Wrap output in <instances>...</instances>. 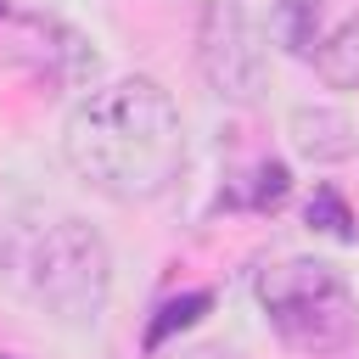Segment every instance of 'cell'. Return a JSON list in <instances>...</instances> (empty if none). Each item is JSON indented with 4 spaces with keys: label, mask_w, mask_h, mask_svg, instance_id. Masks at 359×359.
I'll list each match as a JSON object with an SVG mask.
<instances>
[{
    "label": "cell",
    "mask_w": 359,
    "mask_h": 359,
    "mask_svg": "<svg viewBox=\"0 0 359 359\" xmlns=\"http://www.w3.org/2000/svg\"><path fill=\"white\" fill-rule=\"evenodd\" d=\"M320 11H325V0H280V11H275L280 45L297 50V56H309V50H314V22H320Z\"/></svg>",
    "instance_id": "obj_8"
},
{
    "label": "cell",
    "mask_w": 359,
    "mask_h": 359,
    "mask_svg": "<svg viewBox=\"0 0 359 359\" xmlns=\"http://www.w3.org/2000/svg\"><path fill=\"white\" fill-rule=\"evenodd\" d=\"M196 62L224 101H258L269 84V50L258 22L236 0H208L202 6V34H196Z\"/></svg>",
    "instance_id": "obj_4"
},
{
    "label": "cell",
    "mask_w": 359,
    "mask_h": 359,
    "mask_svg": "<svg viewBox=\"0 0 359 359\" xmlns=\"http://www.w3.org/2000/svg\"><path fill=\"white\" fill-rule=\"evenodd\" d=\"M292 140H297V151L303 157H314V163H342V157H353V123L342 118V112H331V107H297L292 112Z\"/></svg>",
    "instance_id": "obj_5"
},
{
    "label": "cell",
    "mask_w": 359,
    "mask_h": 359,
    "mask_svg": "<svg viewBox=\"0 0 359 359\" xmlns=\"http://www.w3.org/2000/svg\"><path fill=\"white\" fill-rule=\"evenodd\" d=\"M213 309V297L208 292H180V297H168L163 309H157V320L146 325V348H163L174 331H185V325H196L202 314Z\"/></svg>",
    "instance_id": "obj_7"
},
{
    "label": "cell",
    "mask_w": 359,
    "mask_h": 359,
    "mask_svg": "<svg viewBox=\"0 0 359 359\" xmlns=\"http://www.w3.org/2000/svg\"><path fill=\"white\" fill-rule=\"evenodd\" d=\"M309 62L320 67V79L331 90H353L359 84V22H342V28L320 34L314 50H309Z\"/></svg>",
    "instance_id": "obj_6"
},
{
    "label": "cell",
    "mask_w": 359,
    "mask_h": 359,
    "mask_svg": "<svg viewBox=\"0 0 359 359\" xmlns=\"http://www.w3.org/2000/svg\"><path fill=\"white\" fill-rule=\"evenodd\" d=\"M62 151L90 191L112 202H151L180 180L185 163L180 107L157 79H118L67 118Z\"/></svg>",
    "instance_id": "obj_1"
},
{
    "label": "cell",
    "mask_w": 359,
    "mask_h": 359,
    "mask_svg": "<svg viewBox=\"0 0 359 359\" xmlns=\"http://www.w3.org/2000/svg\"><path fill=\"white\" fill-rule=\"evenodd\" d=\"M252 180H258V185H252V208H275V202L286 196V185H292L286 163H264V168H258Z\"/></svg>",
    "instance_id": "obj_10"
},
{
    "label": "cell",
    "mask_w": 359,
    "mask_h": 359,
    "mask_svg": "<svg viewBox=\"0 0 359 359\" xmlns=\"http://www.w3.org/2000/svg\"><path fill=\"white\" fill-rule=\"evenodd\" d=\"M258 303L275 337L297 353H337L359 337V303L348 280L320 258H280L258 275Z\"/></svg>",
    "instance_id": "obj_3"
},
{
    "label": "cell",
    "mask_w": 359,
    "mask_h": 359,
    "mask_svg": "<svg viewBox=\"0 0 359 359\" xmlns=\"http://www.w3.org/2000/svg\"><path fill=\"white\" fill-rule=\"evenodd\" d=\"M309 224L325 230V236H337V241H353V213H348V202H342L331 185H320V191L309 196Z\"/></svg>",
    "instance_id": "obj_9"
},
{
    "label": "cell",
    "mask_w": 359,
    "mask_h": 359,
    "mask_svg": "<svg viewBox=\"0 0 359 359\" xmlns=\"http://www.w3.org/2000/svg\"><path fill=\"white\" fill-rule=\"evenodd\" d=\"M196 359H230V353H196Z\"/></svg>",
    "instance_id": "obj_11"
},
{
    "label": "cell",
    "mask_w": 359,
    "mask_h": 359,
    "mask_svg": "<svg viewBox=\"0 0 359 359\" xmlns=\"http://www.w3.org/2000/svg\"><path fill=\"white\" fill-rule=\"evenodd\" d=\"M11 280L45 314L90 325L107 309L112 258H107V241L84 219L56 213V219H45V224H34V230L17 236V247H11Z\"/></svg>",
    "instance_id": "obj_2"
},
{
    "label": "cell",
    "mask_w": 359,
    "mask_h": 359,
    "mask_svg": "<svg viewBox=\"0 0 359 359\" xmlns=\"http://www.w3.org/2000/svg\"><path fill=\"white\" fill-rule=\"evenodd\" d=\"M0 359H11V353H0Z\"/></svg>",
    "instance_id": "obj_12"
}]
</instances>
